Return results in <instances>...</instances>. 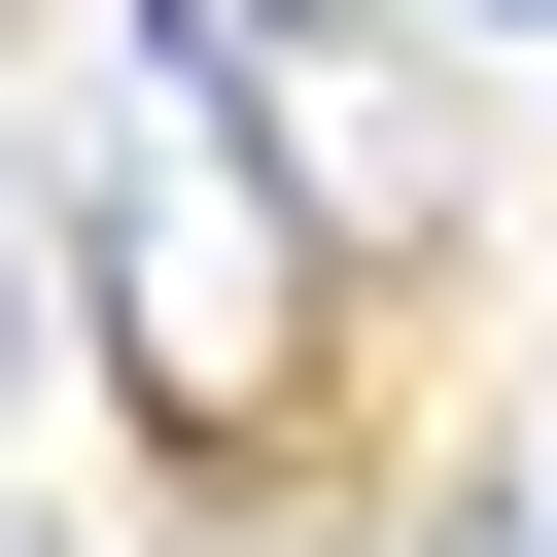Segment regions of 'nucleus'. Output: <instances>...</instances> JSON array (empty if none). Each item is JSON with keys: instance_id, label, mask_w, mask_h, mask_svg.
Listing matches in <instances>:
<instances>
[{"instance_id": "2", "label": "nucleus", "mask_w": 557, "mask_h": 557, "mask_svg": "<svg viewBox=\"0 0 557 557\" xmlns=\"http://www.w3.org/2000/svg\"><path fill=\"white\" fill-rule=\"evenodd\" d=\"M522 557H557V487H522Z\"/></svg>"}, {"instance_id": "1", "label": "nucleus", "mask_w": 557, "mask_h": 557, "mask_svg": "<svg viewBox=\"0 0 557 557\" xmlns=\"http://www.w3.org/2000/svg\"><path fill=\"white\" fill-rule=\"evenodd\" d=\"M0 313H35V209H0Z\"/></svg>"}, {"instance_id": "3", "label": "nucleus", "mask_w": 557, "mask_h": 557, "mask_svg": "<svg viewBox=\"0 0 557 557\" xmlns=\"http://www.w3.org/2000/svg\"><path fill=\"white\" fill-rule=\"evenodd\" d=\"M487 35H557V0H487Z\"/></svg>"}]
</instances>
